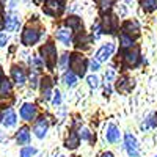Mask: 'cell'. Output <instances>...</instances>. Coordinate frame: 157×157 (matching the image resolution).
Instances as JSON below:
<instances>
[{"label":"cell","instance_id":"7","mask_svg":"<svg viewBox=\"0 0 157 157\" xmlns=\"http://www.w3.org/2000/svg\"><path fill=\"white\" fill-rule=\"evenodd\" d=\"M101 30L104 33H115L118 30V19L115 16H105L102 19V25H101Z\"/></svg>","mask_w":157,"mask_h":157},{"label":"cell","instance_id":"27","mask_svg":"<svg viewBox=\"0 0 157 157\" xmlns=\"http://www.w3.org/2000/svg\"><path fill=\"white\" fill-rule=\"evenodd\" d=\"M35 152H36V149H35V148H32V146L22 148V151H21V157H33V155H35Z\"/></svg>","mask_w":157,"mask_h":157},{"label":"cell","instance_id":"6","mask_svg":"<svg viewBox=\"0 0 157 157\" xmlns=\"http://www.w3.org/2000/svg\"><path fill=\"white\" fill-rule=\"evenodd\" d=\"M115 52V44L113 43H107V44H104L98 52H96V60L101 63V61H107L110 57H112V54Z\"/></svg>","mask_w":157,"mask_h":157},{"label":"cell","instance_id":"1","mask_svg":"<svg viewBox=\"0 0 157 157\" xmlns=\"http://www.w3.org/2000/svg\"><path fill=\"white\" fill-rule=\"evenodd\" d=\"M69 61V66H71V71L78 75V77H83L85 72H86V58L80 54H72L71 58L68 60Z\"/></svg>","mask_w":157,"mask_h":157},{"label":"cell","instance_id":"22","mask_svg":"<svg viewBox=\"0 0 157 157\" xmlns=\"http://www.w3.org/2000/svg\"><path fill=\"white\" fill-rule=\"evenodd\" d=\"M78 143H80V137H78L75 132H71L69 137H68V140H66V148L75 149V148L78 146Z\"/></svg>","mask_w":157,"mask_h":157},{"label":"cell","instance_id":"42","mask_svg":"<svg viewBox=\"0 0 157 157\" xmlns=\"http://www.w3.org/2000/svg\"><path fill=\"white\" fill-rule=\"evenodd\" d=\"M35 2H36V3H44L46 0H35Z\"/></svg>","mask_w":157,"mask_h":157},{"label":"cell","instance_id":"2","mask_svg":"<svg viewBox=\"0 0 157 157\" xmlns=\"http://www.w3.org/2000/svg\"><path fill=\"white\" fill-rule=\"evenodd\" d=\"M39 52H41L43 60L47 64V68L49 69H54L55 63H57V49H55V46L52 44V43H47V44H44L41 47V50H39Z\"/></svg>","mask_w":157,"mask_h":157},{"label":"cell","instance_id":"8","mask_svg":"<svg viewBox=\"0 0 157 157\" xmlns=\"http://www.w3.org/2000/svg\"><path fill=\"white\" fill-rule=\"evenodd\" d=\"M43 10H44L46 14H49V16H58L60 13L63 11V6H61V3L58 2V0H49Z\"/></svg>","mask_w":157,"mask_h":157},{"label":"cell","instance_id":"34","mask_svg":"<svg viewBox=\"0 0 157 157\" xmlns=\"http://www.w3.org/2000/svg\"><path fill=\"white\" fill-rule=\"evenodd\" d=\"M30 85H32V88H36V85H38V82H36V72L33 71L32 74H30Z\"/></svg>","mask_w":157,"mask_h":157},{"label":"cell","instance_id":"25","mask_svg":"<svg viewBox=\"0 0 157 157\" xmlns=\"http://www.w3.org/2000/svg\"><path fill=\"white\" fill-rule=\"evenodd\" d=\"M141 8L148 13L154 11L157 8V0H141Z\"/></svg>","mask_w":157,"mask_h":157},{"label":"cell","instance_id":"14","mask_svg":"<svg viewBox=\"0 0 157 157\" xmlns=\"http://www.w3.org/2000/svg\"><path fill=\"white\" fill-rule=\"evenodd\" d=\"M132 88H134V80L129 77H123L116 82V90L121 91V93H129Z\"/></svg>","mask_w":157,"mask_h":157},{"label":"cell","instance_id":"33","mask_svg":"<svg viewBox=\"0 0 157 157\" xmlns=\"http://www.w3.org/2000/svg\"><path fill=\"white\" fill-rule=\"evenodd\" d=\"M50 96H52V88H43V98L50 99Z\"/></svg>","mask_w":157,"mask_h":157},{"label":"cell","instance_id":"38","mask_svg":"<svg viewBox=\"0 0 157 157\" xmlns=\"http://www.w3.org/2000/svg\"><path fill=\"white\" fill-rule=\"evenodd\" d=\"M151 126H157V113L151 116Z\"/></svg>","mask_w":157,"mask_h":157},{"label":"cell","instance_id":"12","mask_svg":"<svg viewBox=\"0 0 157 157\" xmlns=\"http://www.w3.org/2000/svg\"><path fill=\"white\" fill-rule=\"evenodd\" d=\"M123 33H127L129 36H138L140 35V27L137 21H127L123 25Z\"/></svg>","mask_w":157,"mask_h":157},{"label":"cell","instance_id":"43","mask_svg":"<svg viewBox=\"0 0 157 157\" xmlns=\"http://www.w3.org/2000/svg\"><path fill=\"white\" fill-rule=\"evenodd\" d=\"M155 157H157V155H155Z\"/></svg>","mask_w":157,"mask_h":157},{"label":"cell","instance_id":"29","mask_svg":"<svg viewBox=\"0 0 157 157\" xmlns=\"http://www.w3.org/2000/svg\"><path fill=\"white\" fill-rule=\"evenodd\" d=\"M52 94H54V105H58V104L61 102V94H60V91H52Z\"/></svg>","mask_w":157,"mask_h":157},{"label":"cell","instance_id":"15","mask_svg":"<svg viewBox=\"0 0 157 157\" xmlns=\"http://www.w3.org/2000/svg\"><path fill=\"white\" fill-rule=\"evenodd\" d=\"M16 140L19 145H29V141H30V129L27 126H24L17 130V134H16Z\"/></svg>","mask_w":157,"mask_h":157},{"label":"cell","instance_id":"13","mask_svg":"<svg viewBox=\"0 0 157 157\" xmlns=\"http://www.w3.org/2000/svg\"><path fill=\"white\" fill-rule=\"evenodd\" d=\"M16 121H17V118H16V113L13 109H6L2 115V123L5 127H13V126H16Z\"/></svg>","mask_w":157,"mask_h":157},{"label":"cell","instance_id":"26","mask_svg":"<svg viewBox=\"0 0 157 157\" xmlns=\"http://www.w3.org/2000/svg\"><path fill=\"white\" fill-rule=\"evenodd\" d=\"M113 6V0H99V8L102 13H109Z\"/></svg>","mask_w":157,"mask_h":157},{"label":"cell","instance_id":"19","mask_svg":"<svg viewBox=\"0 0 157 157\" xmlns=\"http://www.w3.org/2000/svg\"><path fill=\"white\" fill-rule=\"evenodd\" d=\"M90 43H91V36L90 35H86V33H80V35H78L77 36V39H75V44H77V47L78 49H86L88 46H90Z\"/></svg>","mask_w":157,"mask_h":157},{"label":"cell","instance_id":"3","mask_svg":"<svg viewBox=\"0 0 157 157\" xmlns=\"http://www.w3.org/2000/svg\"><path fill=\"white\" fill-rule=\"evenodd\" d=\"M138 63H140V49L138 47L129 49L124 54V64L127 68H135Z\"/></svg>","mask_w":157,"mask_h":157},{"label":"cell","instance_id":"24","mask_svg":"<svg viewBox=\"0 0 157 157\" xmlns=\"http://www.w3.org/2000/svg\"><path fill=\"white\" fill-rule=\"evenodd\" d=\"M120 41H121V47L123 49H129V47H132V44H134V38L129 36L127 33H121Z\"/></svg>","mask_w":157,"mask_h":157},{"label":"cell","instance_id":"18","mask_svg":"<svg viewBox=\"0 0 157 157\" xmlns=\"http://www.w3.org/2000/svg\"><path fill=\"white\" fill-rule=\"evenodd\" d=\"M107 140L110 143H116L120 140V129H118L115 124H110L107 127Z\"/></svg>","mask_w":157,"mask_h":157},{"label":"cell","instance_id":"21","mask_svg":"<svg viewBox=\"0 0 157 157\" xmlns=\"http://www.w3.org/2000/svg\"><path fill=\"white\" fill-rule=\"evenodd\" d=\"M66 27L71 29V30H80V29H82V21H80V17L69 16V17L66 19Z\"/></svg>","mask_w":157,"mask_h":157},{"label":"cell","instance_id":"37","mask_svg":"<svg viewBox=\"0 0 157 157\" xmlns=\"http://www.w3.org/2000/svg\"><path fill=\"white\" fill-rule=\"evenodd\" d=\"M113 69H109V72H105V78H107V80H112V78H113Z\"/></svg>","mask_w":157,"mask_h":157},{"label":"cell","instance_id":"17","mask_svg":"<svg viewBox=\"0 0 157 157\" xmlns=\"http://www.w3.org/2000/svg\"><path fill=\"white\" fill-rule=\"evenodd\" d=\"M11 77H13V80H14L17 85H24L25 83V72L22 68L19 66H13L11 69Z\"/></svg>","mask_w":157,"mask_h":157},{"label":"cell","instance_id":"10","mask_svg":"<svg viewBox=\"0 0 157 157\" xmlns=\"http://www.w3.org/2000/svg\"><path fill=\"white\" fill-rule=\"evenodd\" d=\"M55 38L60 43H63L64 46H71L72 43V32L71 29H58L55 33Z\"/></svg>","mask_w":157,"mask_h":157},{"label":"cell","instance_id":"41","mask_svg":"<svg viewBox=\"0 0 157 157\" xmlns=\"http://www.w3.org/2000/svg\"><path fill=\"white\" fill-rule=\"evenodd\" d=\"M2 78H3V69L0 68V82H2Z\"/></svg>","mask_w":157,"mask_h":157},{"label":"cell","instance_id":"16","mask_svg":"<svg viewBox=\"0 0 157 157\" xmlns=\"http://www.w3.org/2000/svg\"><path fill=\"white\" fill-rule=\"evenodd\" d=\"M19 25H21L19 17H17L16 14H11V16H8V17L5 19V27H3V29H6L8 32H16V30L19 29Z\"/></svg>","mask_w":157,"mask_h":157},{"label":"cell","instance_id":"36","mask_svg":"<svg viewBox=\"0 0 157 157\" xmlns=\"http://www.w3.org/2000/svg\"><path fill=\"white\" fill-rule=\"evenodd\" d=\"M32 63H33V66H35V69H36V71L43 66V64H41V60H39V58H33V60H32Z\"/></svg>","mask_w":157,"mask_h":157},{"label":"cell","instance_id":"9","mask_svg":"<svg viewBox=\"0 0 157 157\" xmlns=\"http://www.w3.org/2000/svg\"><path fill=\"white\" fill-rule=\"evenodd\" d=\"M47 127H49V124L44 120V116L43 118H38L36 123H35V127H33V132H35V135L38 138H44L46 137V132H47Z\"/></svg>","mask_w":157,"mask_h":157},{"label":"cell","instance_id":"32","mask_svg":"<svg viewBox=\"0 0 157 157\" xmlns=\"http://www.w3.org/2000/svg\"><path fill=\"white\" fill-rule=\"evenodd\" d=\"M78 137H82L83 140H90V138H91L90 130H88V129H82V130H80V135H78Z\"/></svg>","mask_w":157,"mask_h":157},{"label":"cell","instance_id":"28","mask_svg":"<svg viewBox=\"0 0 157 157\" xmlns=\"http://www.w3.org/2000/svg\"><path fill=\"white\" fill-rule=\"evenodd\" d=\"M86 82H88V85H90L91 88H98V86H99V78H98L96 75H90V77L86 78Z\"/></svg>","mask_w":157,"mask_h":157},{"label":"cell","instance_id":"40","mask_svg":"<svg viewBox=\"0 0 157 157\" xmlns=\"http://www.w3.org/2000/svg\"><path fill=\"white\" fill-rule=\"evenodd\" d=\"M101 157H113V154H112V152H104Z\"/></svg>","mask_w":157,"mask_h":157},{"label":"cell","instance_id":"5","mask_svg":"<svg viewBox=\"0 0 157 157\" xmlns=\"http://www.w3.org/2000/svg\"><path fill=\"white\" fill-rule=\"evenodd\" d=\"M124 146L127 149V154L130 157H138V145H137V140L132 134H126L124 137Z\"/></svg>","mask_w":157,"mask_h":157},{"label":"cell","instance_id":"35","mask_svg":"<svg viewBox=\"0 0 157 157\" xmlns=\"http://www.w3.org/2000/svg\"><path fill=\"white\" fill-rule=\"evenodd\" d=\"M6 43H8V38H6V35H3V33H0V47H3V46H6Z\"/></svg>","mask_w":157,"mask_h":157},{"label":"cell","instance_id":"23","mask_svg":"<svg viewBox=\"0 0 157 157\" xmlns=\"http://www.w3.org/2000/svg\"><path fill=\"white\" fill-rule=\"evenodd\" d=\"M63 82L66 83L68 86H74V85H75V82H77V75H75L72 71L64 72V74H63Z\"/></svg>","mask_w":157,"mask_h":157},{"label":"cell","instance_id":"31","mask_svg":"<svg viewBox=\"0 0 157 157\" xmlns=\"http://www.w3.org/2000/svg\"><path fill=\"white\" fill-rule=\"evenodd\" d=\"M90 68H91V71H99V61L98 60H91L90 61Z\"/></svg>","mask_w":157,"mask_h":157},{"label":"cell","instance_id":"11","mask_svg":"<svg viewBox=\"0 0 157 157\" xmlns=\"http://www.w3.org/2000/svg\"><path fill=\"white\" fill-rule=\"evenodd\" d=\"M21 116H22V120H25V121L35 120V116H36V107L33 105V104H24V105L21 107Z\"/></svg>","mask_w":157,"mask_h":157},{"label":"cell","instance_id":"4","mask_svg":"<svg viewBox=\"0 0 157 157\" xmlns=\"http://www.w3.org/2000/svg\"><path fill=\"white\" fill-rule=\"evenodd\" d=\"M38 39H39V32L35 29L27 27L22 32V44L24 46H33L38 43Z\"/></svg>","mask_w":157,"mask_h":157},{"label":"cell","instance_id":"39","mask_svg":"<svg viewBox=\"0 0 157 157\" xmlns=\"http://www.w3.org/2000/svg\"><path fill=\"white\" fill-rule=\"evenodd\" d=\"M5 27V19H2V16H0V30H3Z\"/></svg>","mask_w":157,"mask_h":157},{"label":"cell","instance_id":"20","mask_svg":"<svg viewBox=\"0 0 157 157\" xmlns=\"http://www.w3.org/2000/svg\"><path fill=\"white\" fill-rule=\"evenodd\" d=\"M11 82L8 80V78H2V82H0V98H6L11 94Z\"/></svg>","mask_w":157,"mask_h":157},{"label":"cell","instance_id":"30","mask_svg":"<svg viewBox=\"0 0 157 157\" xmlns=\"http://www.w3.org/2000/svg\"><path fill=\"white\" fill-rule=\"evenodd\" d=\"M68 60H69V55H63V57H61V60H60V66H61L63 69H66V66H68Z\"/></svg>","mask_w":157,"mask_h":157}]
</instances>
